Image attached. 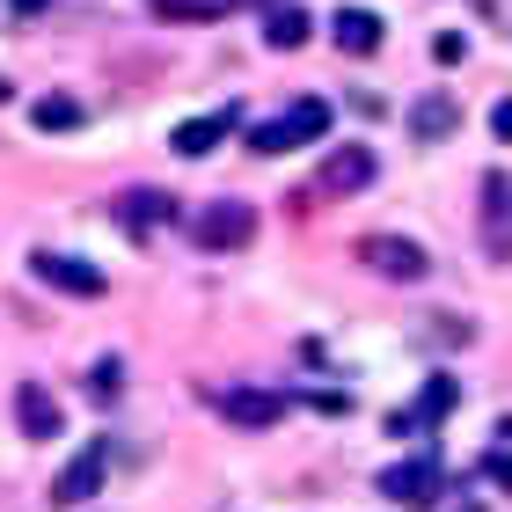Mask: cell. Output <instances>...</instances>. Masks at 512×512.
<instances>
[{
	"mask_svg": "<svg viewBox=\"0 0 512 512\" xmlns=\"http://www.w3.org/2000/svg\"><path fill=\"white\" fill-rule=\"evenodd\" d=\"M15 425H22V439H59V403L44 395V381L15 388Z\"/></svg>",
	"mask_w": 512,
	"mask_h": 512,
	"instance_id": "obj_9",
	"label": "cell"
},
{
	"mask_svg": "<svg viewBox=\"0 0 512 512\" xmlns=\"http://www.w3.org/2000/svg\"><path fill=\"white\" fill-rule=\"evenodd\" d=\"M227 132H235V110H205V118H191V125H176V139H169V147L198 161V154H213V147H220Z\"/></svg>",
	"mask_w": 512,
	"mask_h": 512,
	"instance_id": "obj_11",
	"label": "cell"
},
{
	"mask_svg": "<svg viewBox=\"0 0 512 512\" xmlns=\"http://www.w3.org/2000/svg\"><path fill=\"white\" fill-rule=\"evenodd\" d=\"M264 44H271V52H300V44H308V15H300V8H278V15L264 22Z\"/></svg>",
	"mask_w": 512,
	"mask_h": 512,
	"instance_id": "obj_16",
	"label": "cell"
},
{
	"mask_svg": "<svg viewBox=\"0 0 512 512\" xmlns=\"http://www.w3.org/2000/svg\"><path fill=\"white\" fill-rule=\"evenodd\" d=\"M30 271L44 278V286H59V293H74V300H96L110 278L96 271V264H81V256H59V249H37L30 256Z\"/></svg>",
	"mask_w": 512,
	"mask_h": 512,
	"instance_id": "obj_6",
	"label": "cell"
},
{
	"mask_svg": "<svg viewBox=\"0 0 512 512\" xmlns=\"http://www.w3.org/2000/svg\"><path fill=\"white\" fill-rule=\"evenodd\" d=\"M359 264L381 271V278H403V286H417V278L432 271V256L417 249V242H403V235H366V242H359Z\"/></svg>",
	"mask_w": 512,
	"mask_h": 512,
	"instance_id": "obj_4",
	"label": "cell"
},
{
	"mask_svg": "<svg viewBox=\"0 0 512 512\" xmlns=\"http://www.w3.org/2000/svg\"><path fill=\"white\" fill-rule=\"evenodd\" d=\"M30 118H37L44 132H74V125H81V103H74V96H44Z\"/></svg>",
	"mask_w": 512,
	"mask_h": 512,
	"instance_id": "obj_17",
	"label": "cell"
},
{
	"mask_svg": "<svg viewBox=\"0 0 512 512\" xmlns=\"http://www.w3.org/2000/svg\"><path fill=\"white\" fill-rule=\"evenodd\" d=\"M220 410L235 417V425L264 432V425H278V417H286V395H271V388H227V395H220Z\"/></svg>",
	"mask_w": 512,
	"mask_h": 512,
	"instance_id": "obj_8",
	"label": "cell"
},
{
	"mask_svg": "<svg viewBox=\"0 0 512 512\" xmlns=\"http://www.w3.org/2000/svg\"><path fill=\"white\" fill-rule=\"evenodd\" d=\"M454 125H461V110H454V96H425V103L410 110V132H417V139H447Z\"/></svg>",
	"mask_w": 512,
	"mask_h": 512,
	"instance_id": "obj_15",
	"label": "cell"
},
{
	"mask_svg": "<svg viewBox=\"0 0 512 512\" xmlns=\"http://www.w3.org/2000/svg\"><path fill=\"white\" fill-rule=\"evenodd\" d=\"M366 183H374V154H366V147L330 154V169H322V191H366Z\"/></svg>",
	"mask_w": 512,
	"mask_h": 512,
	"instance_id": "obj_13",
	"label": "cell"
},
{
	"mask_svg": "<svg viewBox=\"0 0 512 512\" xmlns=\"http://www.w3.org/2000/svg\"><path fill=\"white\" fill-rule=\"evenodd\" d=\"M118 220L132 227V235H147V227H161V220H176V198H161V191H132V198L118 205Z\"/></svg>",
	"mask_w": 512,
	"mask_h": 512,
	"instance_id": "obj_14",
	"label": "cell"
},
{
	"mask_svg": "<svg viewBox=\"0 0 512 512\" xmlns=\"http://www.w3.org/2000/svg\"><path fill=\"white\" fill-rule=\"evenodd\" d=\"M483 249H491L498 256V264H505V169H491V176H483Z\"/></svg>",
	"mask_w": 512,
	"mask_h": 512,
	"instance_id": "obj_12",
	"label": "cell"
},
{
	"mask_svg": "<svg viewBox=\"0 0 512 512\" xmlns=\"http://www.w3.org/2000/svg\"><path fill=\"white\" fill-rule=\"evenodd\" d=\"M381 498L410 505V512H432V505H439V461H432V454H410V461H395V469L381 476Z\"/></svg>",
	"mask_w": 512,
	"mask_h": 512,
	"instance_id": "obj_3",
	"label": "cell"
},
{
	"mask_svg": "<svg viewBox=\"0 0 512 512\" xmlns=\"http://www.w3.org/2000/svg\"><path fill=\"white\" fill-rule=\"evenodd\" d=\"M191 235H198V249H242L256 235V205L220 198V205H205V213L191 220Z\"/></svg>",
	"mask_w": 512,
	"mask_h": 512,
	"instance_id": "obj_2",
	"label": "cell"
},
{
	"mask_svg": "<svg viewBox=\"0 0 512 512\" xmlns=\"http://www.w3.org/2000/svg\"><path fill=\"white\" fill-rule=\"evenodd\" d=\"M118 388H125V366H118V359H96V374H88V395H96V403H110Z\"/></svg>",
	"mask_w": 512,
	"mask_h": 512,
	"instance_id": "obj_18",
	"label": "cell"
},
{
	"mask_svg": "<svg viewBox=\"0 0 512 512\" xmlns=\"http://www.w3.org/2000/svg\"><path fill=\"white\" fill-rule=\"evenodd\" d=\"M103 461H110V447H103V439H88V447L52 476V505H88L103 491Z\"/></svg>",
	"mask_w": 512,
	"mask_h": 512,
	"instance_id": "obj_5",
	"label": "cell"
},
{
	"mask_svg": "<svg viewBox=\"0 0 512 512\" xmlns=\"http://www.w3.org/2000/svg\"><path fill=\"white\" fill-rule=\"evenodd\" d=\"M454 403H461V381H447V374H439V381H425V395H417L410 410H395V425H388V432H395V439H417V432H432V425H439V417H447Z\"/></svg>",
	"mask_w": 512,
	"mask_h": 512,
	"instance_id": "obj_7",
	"label": "cell"
},
{
	"mask_svg": "<svg viewBox=\"0 0 512 512\" xmlns=\"http://www.w3.org/2000/svg\"><path fill=\"white\" fill-rule=\"evenodd\" d=\"M432 59H439V66H461V59H469V44L447 30V37H432Z\"/></svg>",
	"mask_w": 512,
	"mask_h": 512,
	"instance_id": "obj_19",
	"label": "cell"
},
{
	"mask_svg": "<svg viewBox=\"0 0 512 512\" xmlns=\"http://www.w3.org/2000/svg\"><path fill=\"white\" fill-rule=\"evenodd\" d=\"M330 37H337V52L366 59V52H381V15H366V8H337Z\"/></svg>",
	"mask_w": 512,
	"mask_h": 512,
	"instance_id": "obj_10",
	"label": "cell"
},
{
	"mask_svg": "<svg viewBox=\"0 0 512 512\" xmlns=\"http://www.w3.org/2000/svg\"><path fill=\"white\" fill-rule=\"evenodd\" d=\"M322 132H330V103H322V96H300L286 118L256 125V132H249V147H256V154H293V147H315Z\"/></svg>",
	"mask_w": 512,
	"mask_h": 512,
	"instance_id": "obj_1",
	"label": "cell"
}]
</instances>
